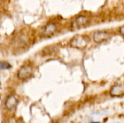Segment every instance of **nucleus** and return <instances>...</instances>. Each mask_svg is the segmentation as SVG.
I'll use <instances>...</instances> for the list:
<instances>
[{"instance_id":"obj_1","label":"nucleus","mask_w":124,"mask_h":123,"mask_svg":"<svg viewBox=\"0 0 124 123\" xmlns=\"http://www.w3.org/2000/svg\"><path fill=\"white\" fill-rule=\"evenodd\" d=\"M89 39L88 37L81 35H77L74 36L70 42V44L72 47L76 49H84L87 46Z\"/></svg>"},{"instance_id":"obj_2","label":"nucleus","mask_w":124,"mask_h":123,"mask_svg":"<svg viewBox=\"0 0 124 123\" xmlns=\"http://www.w3.org/2000/svg\"><path fill=\"white\" fill-rule=\"evenodd\" d=\"M88 22V18L86 16H78L76 17L71 25V30H78L81 28L84 27Z\"/></svg>"},{"instance_id":"obj_3","label":"nucleus","mask_w":124,"mask_h":123,"mask_svg":"<svg viewBox=\"0 0 124 123\" xmlns=\"http://www.w3.org/2000/svg\"><path fill=\"white\" fill-rule=\"evenodd\" d=\"M33 75V69L29 65L23 66L17 72V77L20 80H26Z\"/></svg>"},{"instance_id":"obj_4","label":"nucleus","mask_w":124,"mask_h":123,"mask_svg":"<svg viewBox=\"0 0 124 123\" xmlns=\"http://www.w3.org/2000/svg\"><path fill=\"white\" fill-rule=\"evenodd\" d=\"M111 34L107 31H97L94 33V40L96 43H102L108 40Z\"/></svg>"},{"instance_id":"obj_5","label":"nucleus","mask_w":124,"mask_h":123,"mask_svg":"<svg viewBox=\"0 0 124 123\" xmlns=\"http://www.w3.org/2000/svg\"><path fill=\"white\" fill-rule=\"evenodd\" d=\"M112 96H121L124 95V84H117L112 87L110 91Z\"/></svg>"},{"instance_id":"obj_6","label":"nucleus","mask_w":124,"mask_h":123,"mask_svg":"<svg viewBox=\"0 0 124 123\" xmlns=\"http://www.w3.org/2000/svg\"><path fill=\"white\" fill-rule=\"evenodd\" d=\"M17 99L13 95L9 96L5 101V107L8 110H12L17 105Z\"/></svg>"},{"instance_id":"obj_7","label":"nucleus","mask_w":124,"mask_h":123,"mask_svg":"<svg viewBox=\"0 0 124 123\" xmlns=\"http://www.w3.org/2000/svg\"><path fill=\"white\" fill-rule=\"evenodd\" d=\"M57 31V26L55 24L53 23H49L47 25L45 26V28L43 30V36H46V37H49L52 36L55 32Z\"/></svg>"},{"instance_id":"obj_8","label":"nucleus","mask_w":124,"mask_h":123,"mask_svg":"<svg viewBox=\"0 0 124 123\" xmlns=\"http://www.w3.org/2000/svg\"><path fill=\"white\" fill-rule=\"evenodd\" d=\"M11 68V65L8 63V62H1V70H4V69H9Z\"/></svg>"},{"instance_id":"obj_9","label":"nucleus","mask_w":124,"mask_h":123,"mask_svg":"<svg viewBox=\"0 0 124 123\" xmlns=\"http://www.w3.org/2000/svg\"><path fill=\"white\" fill-rule=\"evenodd\" d=\"M7 123H17V121L15 118H10L8 121Z\"/></svg>"},{"instance_id":"obj_10","label":"nucleus","mask_w":124,"mask_h":123,"mask_svg":"<svg viewBox=\"0 0 124 123\" xmlns=\"http://www.w3.org/2000/svg\"><path fill=\"white\" fill-rule=\"evenodd\" d=\"M120 33L122 35V36H124V25H123L122 27H121L120 28Z\"/></svg>"},{"instance_id":"obj_11","label":"nucleus","mask_w":124,"mask_h":123,"mask_svg":"<svg viewBox=\"0 0 124 123\" xmlns=\"http://www.w3.org/2000/svg\"><path fill=\"white\" fill-rule=\"evenodd\" d=\"M98 123V122H92V123Z\"/></svg>"}]
</instances>
